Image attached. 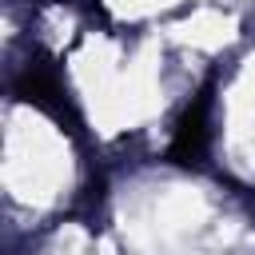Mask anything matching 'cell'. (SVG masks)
I'll return each mask as SVG.
<instances>
[{
    "label": "cell",
    "instance_id": "obj_1",
    "mask_svg": "<svg viewBox=\"0 0 255 255\" xmlns=\"http://www.w3.org/2000/svg\"><path fill=\"white\" fill-rule=\"evenodd\" d=\"M12 92H16L24 104H32V108H40L44 116H52L64 131H80V112H76V104H72V96H68V84H64L56 60H48L44 52H32V56H28V64H24V68L16 72V80H12Z\"/></svg>",
    "mask_w": 255,
    "mask_h": 255
},
{
    "label": "cell",
    "instance_id": "obj_2",
    "mask_svg": "<svg viewBox=\"0 0 255 255\" xmlns=\"http://www.w3.org/2000/svg\"><path fill=\"white\" fill-rule=\"evenodd\" d=\"M211 104H215V76L179 112L175 131H171V143H167V163H175V167H203L207 163V147H211Z\"/></svg>",
    "mask_w": 255,
    "mask_h": 255
}]
</instances>
